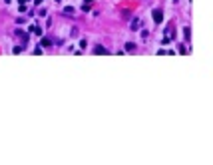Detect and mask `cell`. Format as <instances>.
Instances as JSON below:
<instances>
[{
  "label": "cell",
  "mask_w": 213,
  "mask_h": 165,
  "mask_svg": "<svg viewBox=\"0 0 213 165\" xmlns=\"http://www.w3.org/2000/svg\"><path fill=\"white\" fill-rule=\"evenodd\" d=\"M152 16H153V22H156V24H161V22H163V12H161V8H156V10L152 12Z\"/></svg>",
  "instance_id": "1"
},
{
  "label": "cell",
  "mask_w": 213,
  "mask_h": 165,
  "mask_svg": "<svg viewBox=\"0 0 213 165\" xmlns=\"http://www.w3.org/2000/svg\"><path fill=\"white\" fill-rule=\"evenodd\" d=\"M16 36H18L20 38V40H22V46H26V42H28V34H26V32H22V30H16Z\"/></svg>",
  "instance_id": "2"
},
{
  "label": "cell",
  "mask_w": 213,
  "mask_h": 165,
  "mask_svg": "<svg viewBox=\"0 0 213 165\" xmlns=\"http://www.w3.org/2000/svg\"><path fill=\"white\" fill-rule=\"evenodd\" d=\"M94 54H102V56H106V54H108V50H106L104 46H96V48H94Z\"/></svg>",
  "instance_id": "3"
},
{
  "label": "cell",
  "mask_w": 213,
  "mask_h": 165,
  "mask_svg": "<svg viewBox=\"0 0 213 165\" xmlns=\"http://www.w3.org/2000/svg\"><path fill=\"white\" fill-rule=\"evenodd\" d=\"M30 32H34V34H38V36H42V28H40V26H30Z\"/></svg>",
  "instance_id": "4"
},
{
  "label": "cell",
  "mask_w": 213,
  "mask_h": 165,
  "mask_svg": "<svg viewBox=\"0 0 213 165\" xmlns=\"http://www.w3.org/2000/svg\"><path fill=\"white\" fill-rule=\"evenodd\" d=\"M139 24H142V22H139V18H133L132 20V30H137V28H139Z\"/></svg>",
  "instance_id": "5"
},
{
  "label": "cell",
  "mask_w": 213,
  "mask_h": 165,
  "mask_svg": "<svg viewBox=\"0 0 213 165\" xmlns=\"http://www.w3.org/2000/svg\"><path fill=\"white\" fill-rule=\"evenodd\" d=\"M133 50H136L133 42H128V44H126V52H133Z\"/></svg>",
  "instance_id": "6"
},
{
  "label": "cell",
  "mask_w": 213,
  "mask_h": 165,
  "mask_svg": "<svg viewBox=\"0 0 213 165\" xmlns=\"http://www.w3.org/2000/svg\"><path fill=\"white\" fill-rule=\"evenodd\" d=\"M64 14H74V6H66L64 8Z\"/></svg>",
  "instance_id": "7"
},
{
  "label": "cell",
  "mask_w": 213,
  "mask_h": 165,
  "mask_svg": "<svg viewBox=\"0 0 213 165\" xmlns=\"http://www.w3.org/2000/svg\"><path fill=\"white\" fill-rule=\"evenodd\" d=\"M183 36H185V40H189V36H191V30H189V28H183Z\"/></svg>",
  "instance_id": "8"
},
{
  "label": "cell",
  "mask_w": 213,
  "mask_h": 165,
  "mask_svg": "<svg viewBox=\"0 0 213 165\" xmlns=\"http://www.w3.org/2000/svg\"><path fill=\"white\" fill-rule=\"evenodd\" d=\"M40 44H42V46H50V44H52V40H48V38H42V42H40Z\"/></svg>",
  "instance_id": "9"
},
{
  "label": "cell",
  "mask_w": 213,
  "mask_h": 165,
  "mask_svg": "<svg viewBox=\"0 0 213 165\" xmlns=\"http://www.w3.org/2000/svg\"><path fill=\"white\" fill-rule=\"evenodd\" d=\"M122 16H123V18H129V8H123L122 10Z\"/></svg>",
  "instance_id": "10"
},
{
  "label": "cell",
  "mask_w": 213,
  "mask_h": 165,
  "mask_svg": "<svg viewBox=\"0 0 213 165\" xmlns=\"http://www.w3.org/2000/svg\"><path fill=\"white\" fill-rule=\"evenodd\" d=\"M22 50H24V46H14V50H12V52H14V54H20Z\"/></svg>",
  "instance_id": "11"
},
{
  "label": "cell",
  "mask_w": 213,
  "mask_h": 165,
  "mask_svg": "<svg viewBox=\"0 0 213 165\" xmlns=\"http://www.w3.org/2000/svg\"><path fill=\"white\" fill-rule=\"evenodd\" d=\"M169 42H171V38H169V36H163V42H161V44H163V46H167Z\"/></svg>",
  "instance_id": "12"
},
{
  "label": "cell",
  "mask_w": 213,
  "mask_h": 165,
  "mask_svg": "<svg viewBox=\"0 0 213 165\" xmlns=\"http://www.w3.org/2000/svg\"><path fill=\"white\" fill-rule=\"evenodd\" d=\"M34 2H36V6H38V4H42L44 0H34Z\"/></svg>",
  "instance_id": "13"
},
{
  "label": "cell",
  "mask_w": 213,
  "mask_h": 165,
  "mask_svg": "<svg viewBox=\"0 0 213 165\" xmlns=\"http://www.w3.org/2000/svg\"><path fill=\"white\" fill-rule=\"evenodd\" d=\"M18 2H20V4H26V2H28V0H18Z\"/></svg>",
  "instance_id": "14"
},
{
  "label": "cell",
  "mask_w": 213,
  "mask_h": 165,
  "mask_svg": "<svg viewBox=\"0 0 213 165\" xmlns=\"http://www.w3.org/2000/svg\"><path fill=\"white\" fill-rule=\"evenodd\" d=\"M84 2H86V4H90V2H92V0H84Z\"/></svg>",
  "instance_id": "15"
},
{
  "label": "cell",
  "mask_w": 213,
  "mask_h": 165,
  "mask_svg": "<svg viewBox=\"0 0 213 165\" xmlns=\"http://www.w3.org/2000/svg\"><path fill=\"white\" fill-rule=\"evenodd\" d=\"M56 2H60V0H56Z\"/></svg>",
  "instance_id": "16"
}]
</instances>
